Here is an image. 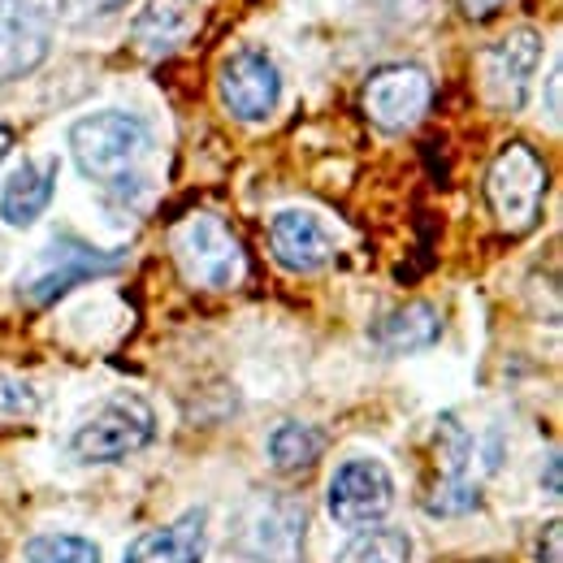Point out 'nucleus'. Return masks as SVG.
<instances>
[{"label":"nucleus","instance_id":"4be33fe9","mask_svg":"<svg viewBox=\"0 0 563 563\" xmlns=\"http://www.w3.org/2000/svg\"><path fill=\"white\" fill-rule=\"evenodd\" d=\"M563 525L560 520H551L547 529H542V538H538V560L547 563H563Z\"/></svg>","mask_w":563,"mask_h":563},{"label":"nucleus","instance_id":"5701e85b","mask_svg":"<svg viewBox=\"0 0 563 563\" xmlns=\"http://www.w3.org/2000/svg\"><path fill=\"white\" fill-rule=\"evenodd\" d=\"M460 4H464L468 18H490V13H498L507 0H460Z\"/></svg>","mask_w":563,"mask_h":563},{"label":"nucleus","instance_id":"1a4fd4ad","mask_svg":"<svg viewBox=\"0 0 563 563\" xmlns=\"http://www.w3.org/2000/svg\"><path fill=\"white\" fill-rule=\"evenodd\" d=\"M433 455H438V482L429 494V516H468L477 507V482H473V455L477 442L460 424V417H438L433 424Z\"/></svg>","mask_w":563,"mask_h":563},{"label":"nucleus","instance_id":"412c9836","mask_svg":"<svg viewBox=\"0 0 563 563\" xmlns=\"http://www.w3.org/2000/svg\"><path fill=\"white\" fill-rule=\"evenodd\" d=\"M40 412V395L31 382H22L18 373L0 368V421H26Z\"/></svg>","mask_w":563,"mask_h":563},{"label":"nucleus","instance_id":"b1692460","mask_svg":"<svg viewBox=\"0 0 563 563\" xmlns=\"http://www.w3.org/2000/svg\"><path fill=\"white\" fill-rule=\"evenodd\" d=\"M82 4H87L91 13H122L131 0H82Z\"/></svg>","mask_w":563,"mask_h":563},{"label":"nucleus","instance_id":"f257e3e1","mask_svg":"<svg viewBox=\"0 0 563 563\" xmlns=\"http://www.w3.org/2000/svg\"><path fill=\"white\" fill-rule=\"evenodd\" d=\"M126 265V252H100L74 234H57L53 243H44L26 269L18 274V299L31 303V308H48L57 299H66L74 286L82 282H96V278H109Z\"/></svg>","mask_w":563,"mask_h":563},{"label":"nucleus","instance_id":"9d476101","mask_svg":"<svg viewBox=\"0 0 563 563\" xmlns=\"http://www.w3.org/2000/svg\"><path fill=\"white\" fill-rule=\"evenodd\" d=\"M221 104L239 122H269L282 104V74L265 48H239L221 62L217 74Z\"/></svg>","mask_w":563,"mask_h":563},{"label":"nucleus","instance_id":"9b49d317","mask_svg":"<svg viewBox=\"0 0 563 563\" xmlns=\"http://www.w3.org/2000/svg\"><path fill=\"white\" fill-rule=\"evenodd\" d=\"M542 48H547L542 35L533 26H520V31H511L507 40H498L486 53L482 87H486V100H490L494 109H507V113L525 109L529 82H533V74L542 66Z\"/></svg>","mask_w":563,"mask_h":563},{"label":"nucleus","instance_id":"423d86ee","mask_svg":"<svg viewBox=\"0 0 563 563\" xmlns=\"http://www.w3.org/2000/svg\"><path fill=\"white\" fill-rule=\"evenodd\" d=\"M542 196H547V165L538 161L533 147L507 143L486 174V200H490L498 225L511 234L533 230L538 212H542Z\"/></svg>","mask_w":563,"mask_h":563},{"label":"nucleus","instance_id":"6ab92c4d","mask_svg":"<svg viewBox=\"0 0 563 563\" xmlns=\"http://www.w3.org/2000/svg\"><path fill=\"white\" fill-rule=\"evenodd\" d=\"M321 451H325V438L312 424L286 421L269 433V460H274V468H282V473H299V468L317 464Z\"/></svg>","mask_w":563,"mask_h":563},{"label":"nucleus","instance_id":"7ed1b4c3","mask_svg":"<svg viewBox=\"0 0 563 563\" xmlns=\"http://www.w3.org/2000/svg\"><path fill=\"white\" fill-rule=\"evenodd\" d=\"M303 503L290 494H261L234 520V551L243 563H303Z\"/></svg>","mask_w":563,"mask_h":563},{"label":"nucleus","instance_id":"a878e982","mask_svg":"<svg viewBox=\"0 0 563 563\" xmlns=\"http://www.w3.org/2000/svg\"><path fill=\"white\" fill-rule=\"evenodd\" d=\"M547 490L560 494V455H551V468H547Z\"/></svg>","mask_w":563,"mask_h":563},{"label":"nucleus","instance_id":"dca6fc26","mask_svg":"<svg viewBox=\"0 0 563 563\" xmlns=\"http://www.w3.org/2000/svg\"><path fill=\"white\" fill-rule=\"evenodd\" d=\"M373 339H377L382 352L390 355L424 352V347H433L442 339V317H438L433 303H404L399 312H390V317L377 321Z\"/></svg>","mask_w":563,"mask_h":563},{"label":"nucleus","instance_id":"bb28decb","mask_svg":"<svg viewBox=\"0 0 563 563\" xmlns=\"http://www.w3.org/2000/svg\"><path fill=\"white\" fill-rule=\"evenodd\" d=\"M9 143H13V135H9V126L0 122V165H4V156H9Z\"/></svg>","mask_w":563,"mask_h":563},{"label":"nucleus","instance_id":"4468645a","mask_svg":"<svg viewBox=\"0 0 563 563\" xmlns=\"http://www.w3.org/2000/svg\"><path fill=\"white\" fill-rule=\"evenodd\" d=\"M205 547H209V511H183L174 525L147 529L140 533L122 563H205Z\"/></svg>","mask_w":563,"mask_h":563},{"label":"nucleus","instance_id":"6e6552de","mask_svg":"<svg viewBox=\"0 0 563 563\" xmlns=\"http://www.w3.org/2000/svg\"><path fill=\"white\" fill-rule=\"evenodd\" d=\"M57 0H0V82L26 78L48 62Z\"/></svg>","mask_w":563,"mask_h":563},{"label":"nucleus","instance_id":"0eeeda50","mask_svg":"<svg viewBox=\"0 0 563 563\" xmlns=\"http://www.w3.org/2000/svg\"><path fill=\"white\" fill-rule=\"evenodd\" d=\"M330 520L339 529H373L390 516L395 507V477L377 455H352L334 468L330 490H325Z\"/></svg>","mask_w":563,"mask_h":563},{"label":"nucleus","instance_id":"39448f33","mask_svg":"<svg viewBox=\"0 0 563 563\" xmlns=\"http://www.w3.org/2000/svg\"><path fill=\"white\" fill-rule=\"evenodd\" d=\"M174 261L183 278L205 290H230L243 278V247L212 212H191L174 225Z\"/></svg>","mask_w":563,"mask_h":563},{"label":"nucleus","instance_id":"2eb2a0df","mask_svg":"<svg viewBox=\"0 0 563 563\" xmlns=\"http://www.w3.org/2000/svg\"><path fill=\"white\" fill-rule=\"evenodd\" d=\"M53 191H57V156H48V161H22V165L4 178L0 217H4L13 230H26V225H35V221L48 212Z\"/></svg>","mask_w":563,"mask_h":563},{"label":"nucleus","instance_id":"f3484780","mask_svg":"<svg viewBox=\"0 0 563 563\" xmlns=\"http://www.w3.org/2000/svg\"><path fill=\"white\" fill-rule=\"evenodd\" d=\"M187 35H191V18L183 9H174V4H152L135 22V48H140L143 57H165Z\"/></svg>","mask_w":563,"mask_h":563},{"label":"nucleus","instance_id":"20e7f679","mask_svg":"<svg viewBox=\"0 0 563 563\" xmlns=\"http://www.w3.org/2000/svg\"><path fill=\"white\" fill-rule=\"evenodd\" d=\"M156 438V417L135 395H118L100 404L87 421L70 433V455L78 464H118L143 451Z\"/></svg>","mask_w":563,"mask_h":563},{"label":"nucleus","instance_id":"f8f14e48","mask_svg":"<svg viewBox=\"0 0 563 563\" xmlns=\"http://www.w3.org/2000/svg\"><path fill=\"white\" fill-rule=\"evenodd\" d=\"M433 100V78L421 66H382L364 82V113L382 131H408Z\"/></svg>","mask_w":563,"mask_h":563},{"label":"nucleus","instance_id":"ddd939ff","mask_svg":"<svg viewBox=\"0 0 563 563\" xmlns=\"http://www.w3.org/2000/svg\"><path fill=\"white\" fill-rule=\"evenodd\" d=\"M269 247L282 269L290 274H317L334 256V234L330 225L308 209H278L269 217Z\"/></svg>","mask_w":563,"mask_h":563},{"label":"nucleus","instance_id":"a211bd4d","mask_svg":"<svg viewBox=\"0 0 563 563\" xmlns=\"http://www.w3.org/2000/svg\"><path fill=\"white\" fill-rule=\"evenodd\" d=\"M334 563H412V538L404 529H386V525L355 529L352 542L339 551Z\"/></svg>","mask_w":563,"mask_h":563},{"label":"nucleus","instance_id":"f03ea898","mask_svg":"<svg viewBox=\"0 0 563 563\" xmlns=\"http://www.w3.org/2000/svg\"><path fill=\"white\" fill-rule=\"evenodd\" d=\"M147 152V126L126 109H96L70 126V156L91 183H118Z\"/></svg>","mask_w":563,"mask_h":563},{"label":"nucleus","instance_id":"aec40b11","mask_svg":"<svg viewBox=\"0 0 563 563\" xmlns=\"http://www.w3.org/2000/svg\"><path fill=\"white\" fill-rule=\"evenodd\" d=\"M26 563H104V555L82 533H40L26 547Z\"/></svg>","mask_w":563,"mask_h":563},{"label":"nucleus","instance_id":"393cba45","mask_svg":"<svg viewBox=\"0 0 563 563\" xmlns=\"http://www.w3.org/2000/svg\"><path fill=\"white\" fill-rule=\"evenodd\" d=\"M547 91H551V118L560 122V70L551 74V87H547Z\"/></svg>","mask_w":563,"mask_h":563}]
</instances>
